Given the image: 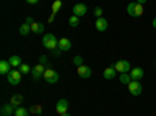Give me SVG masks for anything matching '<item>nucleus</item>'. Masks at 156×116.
<instances>
[{
    "instance_id": "f257e3e1",
    "label": "nucleus",
    "mask_w": 156,
    "mask_h": 116,
    "mask_svg": "<svg viewBox=\"0 0 156 116\" xmlns=\"http://www.w3.org/2000/svg\"><path fill=\"white\" fill-rule=\"evenodd\" d=\"M42 44H44V47L48 49V50H55V49H58L59 39H58L53 33H45L44 38H42Z\"/></svg>"
},
{
    "instance_id": "f03ea898",
    "label": "nucleus",
    "mask_w": 156,
    "mask_h": 116,
    "mask_svg": "<svg viewBox=\"0 0 156 116\" xmlns=\"http://www.w3.org/2000/svg\"><path fill=\"white\" fill-rule=\"evenodd\" d=\"M126 13L131 17H140L142 14H144V5H140V3H129L126 6Z\"/></svg>"
},
{
    "instance_id": "7ed1b4c3",
    "label": "nucleus",
    "mask_w": 156,
    "mask_h": 116,
    "mask_svg": "<svg viewBox=\"0 0 156 116\" xmlns=\"http://www.w3.org/2000/svg\"><path fill=\"white\" fill-rule=\"evenodd\" d=\"M6 77H8V83L12 85V86H16L22 80V72L14 69V71H9V74H6Z\"/></svg>"
},
{
    "instance_id": "20e7f679",
    "label": "nucleus",
    "mask_w": 156,
    "mask_h": 116,
    "mask_svg": "<svg viewBox=\"0 0 156 116\" xmlns=\"http://www.w3.org/2000/svg\"><path fill=\"white\" fill-rule=\"evenodd\" d=\"M44 79H45L47 83H58L59 82V74L56 71H53V69L47 68L45 72H44Z\"/></svg>"
},
{
    "instance_id": "39448f33",
    "label": "nucleus",
    "mask_w": 156,
    "mask_h": 116,
    "mask_svg": "<svg viewBox=\"0 0 156 116\" xmlns=\"http://www.w3.org/2000/svg\"><path fill=\"white\" fill-rule=\"evenodd\" d=\"M114 69L117 72H120V74H125V72L131 71V64H129V61H126V60H120V61L114 63Z\"/></svg>"
},
{
    "instance_id": "423d86ee",
    "label": "nucleus",
    "mask_w": 156,
    "mask_h": 116,
    "mask_svg": "<svg viewBox=\"0 0 156 116\" xmlns=\"http://www.w3.org/2000/svg\"><path fill=\"white\" fill-rule=\"evenodd\" d=\"M126 86H128V91L131 93L133 96H139L142 91H144V88H142V83H139V80H131Z\"/></svg>"
},
{
    "instance_id": "0eeeda50",
    "label": "nucleus",
    "mask_w": 156,
    "mask_h": 116,
    "mask_svg": "<svg viewBox=\"0 0 156 116\" xmlns=\"http://www.w3.org/2000/svg\"><path fill=\"white\" fill-rule=\"evenodd\" d=\"M45 66H42V64H37V66H34L31 69V77H33V80H39L41 77H44V72H45Z\"/></svg>"
},
{
    "instance_id": "6e6552de",
    "label": "nucleus",
    "mask_w": 156,
    "mask_h": 116,
    "mask_svg": "<svg viewBox=\"0 0 156 116\" xmlns=\"http://www.w3.org/2000/svg\"><path fill=\"white\" fill-rule=\"evenodd\" d=\"M95 28H97V32H100V33H105V32L108 30V21H106L105 17H97V21H95Z\"/></svg>"
},
{
    "instance_id": "1a4fd4ad",
    "label": "nucleus",
    "mask_w": 156,
    "mask_h": 116,
    "mask_svg": "<svg viewBox=\"0 0 156 116\" xmlns=\"http://www.w3.org/2000/svg\"><path fill=\"white\" fill-rule=\"evenodd\" d=\"M86 11H87V6L84 5V3H76L73 8H72V13L75 16H78V17H83L84 14H86Z\"/></svg>"
},
{
    "instance_id": "9d476101",
    "label": "nucleus",
    "mask_w": 156,
    "mask_h": 116,
    "mask_svg": "<svg viewBox=\"0 0 156 116\" xmlns=\"http://www.w3.org/2000/svg\"><path fill=\"white\" fill-rule=\"evenodd\" d=\"M67 108H69V102L66 99H59L58 104H56V113L61 116L64 113H67Z\"/></svg>"
},
{
    "instance_id": "9b49d317",
    "label": "nucleus",
    "mask_w": 156,
    "mask_h": 116,
    "mask_svg": "<svg viewBox=\"0 0 156 116\" xmlns=\"http://www.w3.org/2000/svg\"><path fill=\"white\" fill-rule=\"evenodd\" d=\"M76 72H78V75L81 77V79H89L90 75H92V69H90L89 66H80V68H76Z\"/></svg>"
},
{
    "instance_id": "f8f14e48",
    "label": "nucleus",
    "mask_w": 156,
    "mask_h": 116,
    "mask_svg": "<svg viewBox=\"0 0 156 116\" xmlns=\"http://www.w3.org/2000/svg\"><path fill=\"white\" fill-rule=\"evenodd\" d=\"M58 47L62 50V52H67V50H70V49H72V41L69 39V38H61Z\"/></svg>"
},
{
    "instance_id": "ddd939ff",
    "label": "nucleus",
    "mask_w": 156,
    "mask_h": 116,
    "mask_svg": "<svg viewBox=\"0 0 156 116\" xmlns=\"http://www.w3.org/2000/svg\"><path fill=\"white\" fill-rule=\"evenodd\" d=\"M129 75H131L133 80H140L142 77H144V69L142 68H134V69L129 71Z\"/></svg>"
},
{
    "instance_id": "4468645a",
    "label": "nucleus",
    "mask_w": 156,
    "mask_h": 116,
    "mask_svg": "<svg viewBox=\"0 0 156 116\" xmlns=\"http://www.w3.org/2000/svg\"><path fill=\"white\" fill-rule=\"evenodd\" d=\"M22 102H23V96L22 94H14V96H12L11 97V100H9V104L12 105V107H20L22 105Z\"/></svg>"
},
{
    "instance_id": "2eb2a0df",
    "label": "nucleus",
    "mask_w": 156,
    "mask_h": 116,
    "mask_svg": "<svg viewBox=\"0 0 156 116\" xmlns=\"http://www.w3.org/2000/svg\"><path fill=\"white\" fill-rule=\"evenodd\" d=\"M115 74H117V71L114 69V66H109V68H106L105 71H103V77H105L106 80H112L115 77Z\"/></svg>"
},
{
    "instance_id": "dca6fc26",
    "label": "nucleus",
    "mask_w": 156,
    "mask_h": 116,
    "mask_svg": "<svg viewBox=\"0 0 156 116\" xmlns=\"http://www.w3.org/2000/svg\"><path fill=\"white\" fill-rule=\"evenodd\" d=\"M11 68L12 66L9 64L8 60H2V61H0V74H9V69Z\"/></svg>"
},
{
    "instance_id": "f3484780",
    "label": "nucleus",
    "mask_w": 156,
    "mask_h": 116,
    "mask_svg": "<svg viewBox=\"0 0 156 116\" xmlns=\"http://www.w3.org/2000/svg\"><path fill=\"white\" fill-rule=\"evenodd\" d=\"M9 64L14 69H17V68H20V64H22V60H20V57H17V55H12V57H9Z\"/></svg>"
},
{
    "instance_id": "a211bd4d",
    "label": "nucleus",
    "mask_w": 156,
    "mask_h": 116,
    "mask_svg": "<svg viewBox=\"0 0 156 116\" xmlns=\"http://www.w3.org/2000/svg\"><path fill=\"white\" fill-rule=\"evenodd\" d=\"M14 108H16V107H12L11 104H5V105L2 107V116H11L12 113L16 111Z\"/></svg>"
},
{
    "instance_id": "6ab92c4d",
    "label": "nucleus",
    "mask_w": 156,
    "mask_h": 116,
    "mask_svg": "<svg viewBox=\"0 0 156 116\" xmlns=\"http://www.w3.org/2000/svg\"><path fill=\"white\" fill-rule=\"evenodd\" d=\"M44 28H45L44 24H39V22L31 24V33H44Z\"/></svg>"
},
{
    "instance_id": "aec40b11",
    "label": "nucleus",
    "mask_w": 156,
    "mask_h": 116,
    "mask_svg": "<svg viewBox=\"0 0 156 116\" xmlns=\"http://www.w3.org/2000/svg\"><path fill=\"white\" fill-rule=\"evenodd\" d=\"M31 32V25L30 24H27V22H23L20 27H19V33L22 35V36H27L28 33Z\"/></svg>"
},
{
    "instance_id": "412c9836",
    "label": "nucleus",
    "mask_w": 156,
    "mask_h": 116,
    "mask_svg": "<svg viewBox=\"0 0 156 116\" xmlns=\"http://www.w3.org/2000/svg\"><path fill=\"white\" fill-rule=\"evenodd\" d=\"M28 114H30V110L22 108V105H20V107H17V108H16V111H14V116H28Z\"/></svg>"
},
{
    "instance_id": "4be33fe9",
    "label": "nucleus",
    "mask_w": 156,
    "mask_h": 116,
    "mask_svg": "<svg viewBox=\"0 0 156 116\" xmlns=\"http://www.w3.org/2000/svg\"><path fill=\"white\" fill-rule=\"evenodd\" d=\"M131 75H129V72H125V74H120V83L123 85H128L129 82H131Z\"/></svg>"
},
{
    "instance_id": "5701e85b",
    "label": "nucleus",
    "mask_w": 156,
    "mask_h": 116,
    "mask_svg": "<svg viewBox=\"0 0 156 116\" xmlns=\"http://www.w3.org/2000/svg\"><path fill=\"white\" fill-rule=\"evenodd\" d=\"M61 6H62V2H61V0H55L53 5H51V11H53V14H56V13L61 9Z\"/></svg>"
},
{
    "instance_id": "b1692460",
    "label": "nucleus",
    "mask_w": 156,
    "mask_h": 116,
    "mask_svg": "<svg viewBox=\"0 0 156 116\" xmlns=\"http://www.w3.org/2000/svg\"><path fill=\"white\" fill-rule=\"evenodd\" d=\"M78 24H80V17L72 14L70 19H69V25H70V27H78Z\"/></svg>"
},
{
    "instance_id": "393cba45",
    "label": "nucleus",
    "mask_w": 156,
    "mask_h": 116,
    "mask_svg": "<svg viewBox=\"0 0 156 116\" xmlns=\"http://www.w3.org/2000/svg\"><path fill=\"white\" fill-rule=\"evenodd\" d=\"M19 71H20L22 74H28V72H31V68H30V64L22 63V64H20V68H19Z\"/></svg>"
},
{
    "instance_id": "a878e982",
    "label": "nucleus",
    "mask_w": 156,
    "mask_h": 116,
    "mask_svg": "<svg viewBox=\"0 0 156 116\" xmlns=\"http://www.w3.org/2000/svg\"><path fill=\"white\" fill-rule=\"evenodd\" d=\"M30 113L31 114H41L42 113V107L41 105H33V107H30Z\"/></svg>"
},
{
    "instance_id": "bb28decb",
    "label": "nucleus",
    "mask_w": 156,
    "mask_h": 116,
    "mask_svg": "<svg viewBox=\"0 0 156 116\" xmlns=\"http://www.w3.org/2000/svg\"><path fill=\"white\" fill-rule=\"evenodd\" d=\"M72 63L75 64V66H76V68H80V66H83V64H84V63H83V58H81L80 55H76V57H73V60H72Z\"/></svg>"
},
{
    "instance_id": "cd10ccee",
    "label": "nucleus",
    "mask_w": 156,
    "mask_h": 116,
    "mask_svg": "<svg viewBox=\"0 0 156 116\" xmlns=\"http://www.w3.org/2000/svg\"><path fill=\"white\" fill-rule=\"evenodd\" d=\"M39 64H42V66H48V58H47V55H41L39 57Z\"/></svg>"
},
{
    "instance_id": "c85d7f7f",
    "label": "nucleus",
    "mask_w": 156,
    "mask_h": 116,
    "mask_svg": "<svg viewBox=\"0 0 156 116\" xmlns=\"http://www.w3.org/2000/svg\"><path fill=\"white\" fill-rule=\"evenodd\" d=\"M94 16H95V17H103V9H101L100 6L94 8Z\"/></svg>"
},
{
    "instance_id": "c756f323",
    "label": "nucleus",
    "mask_w": 156,
    "mask_h": 116,
    "mask_svg": "<svg viewBox=\"0 0 156 116\" xmlns=\"http://www.w3.org/2000/svg\"><path fill=\"white\" fill-rule=\"evenodd\" d=\"M61 52H62V50H61V49H59V47H58V49H55V50H51V54H53V55H55V57H58V55H59V54H61Z\"/></svg>"
},
{
    "instance_id": "7c9ffc66",
    "label": "nucleus",
    "mask_w": 156,
    "mask_h": 116,
    "mask_svg": "<svg viewBox=\"0 0 156 116\" xmlns=\"http://www.w3.org/2000/svg\"><path fill=\"white\" fill-rule=\"evenodd\" d=\"M25 2H27V3H30V5H36V3L39 2V0H25Z\"/></svg>"
},
{
    "instance_id": "2f4dec72",
    "label": "nucleus",
    "mask_w": 156,
    "mask_h": 116,
    "mask_svg": "<svg viewBox=\"0 0 156 116\" xmlns=\"http://www.w3.org/2000/svg\"><path fill=\"white\" fill-rule=\"evenodd\" d=\"M25 22H27V24H30V25H31V24H33L34 21H33V17H30V16H28L27 19H25Z\"/></svg>"
},
{
    "instance_id": "473e14b6",
    "label": "nucleus",
    "mask_w": 156,
    "mask_h": 116,
    "mask_svg": "<svg viewBox=\"0 0 156 116\" xmlns=\"http://www.w3.org/2000/svg\"><path fill=\"white\" fill-rule=\"evenodd\" d=\"M137 3H140V5H144V3H147V0H136Z\"/></svg>"
},
{
    "instance_id": "72a5a7b5",
    "label": "nucleus",
    "mask_w": 156,
    "mask_h": 116,
    "mask_svg": "<svg viewBox=\"0 0 156 116\" xmlns=\"http://www.w3.org/2000/svg\"><path fill=\"white\" fill-rule=\"evenodd\" d=\"M151 25H153V28H156V17L151 21Z\"/></svg>"
},
{
    "instance_id": "f704fd0d",
    "label": "nucleus",
    "mask_w": 156,
    "mask_h": 116,
    "mask_svg": "<svg viewBox=\"0 0 156 116\" xmlns=\"http://www.w3.org/2000/svg\"><path fill=\"white\" fill-rule=\"evenodd\" d=\"M61 116H72V114H69V113H64V114H61Z\"/></svg>"
}]
</instances>
